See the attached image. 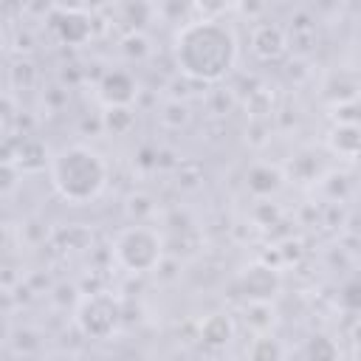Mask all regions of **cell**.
I'll return each instance as SVG.
<instances>
[{
  "instance_id": "1",
  "label": "cell",
  "mask_w": 361,
  "mask_h": 361,
  "mask_svg": "<svg viewBox=\"0 0 361 361\" xmlns=\"http://www.w3.org/2000/svg\"><path fill=\"white\" fill-rule=\"evenodd\" d=\"M237 37L220 20L203 17L186 23L175 37V62L192 82H220L237 65Z\"/></svg>"
},
{
  "instance_id": "2",
  "label": "cell",
  "mask_w": 361,
  "mask_h": 361,
  "mask_svg": "<svg viewBox=\"0 0 361 361\" xmlns=\"http://www.w3.org/2000/svg\"><path fill=\"white\" fill-rule=\"evenodd\" d=\"M48 172H51V183H54L56 195L68 203H90L107 186L104 158L85 144L62 147L51 158Z\"/></svg>"
},
{
  "instance_id": "3",
  "label": "cell",
  "mask_w": 361,
  "mask_h": 361,
  "mask_svg": "<svg viewBox=\"0 0 361 361\" xmlns=\"http://www.w3.org/2000/svg\"><path fill=\"white\" fill-rule=\"evenodd\" d=\"M113 257L133 274H149L164 262V240L149 226H127L113 240Z\"/></svg>"
},
{
  "instance_id": "4",
  "label": "cell",
  "mask_w": 361,
  "mask_h": 361,
  "mask_svg": "<svg viewBox=\"0 0 361 361\" xmlns=\"http://www.w3.org/2000/svg\"><path fill=\"white\" fill-rule=\"evenodd\" d=\"M118 319H121L118 302L113 296H104V293L85 296L82 305L76 307V324L87 338H99V341L110 338L118 327Z\"/></svg>"
},
{
  "instance_id": "5",
  "label": "cell",
  "mask_w": 361,
  "mask_h": 361,
  "mask_svg": "<svg viewBox=\"0 0 361 361\" xmlns=\"http://www.w3.org/2000/svg\"><path fill=\"white\" fill-rule=\"evenodd\" d=\"M48 23H51V31L56 34V39L65 42V45H85L93 37L90 14H85L82 8L56 6V8H51Z\"/></svg>"
},
{
  "instance_id": "6",
  "label": "cell",
  "mask_w": 361,
  "mask_h": 361,
  "mask_svg": "<svg viewBox=\"0 0 361 361\" xmlns=\"http://www.w3.org/2000/svg\"><path fill=\"white\" fill-rule=\"evenodd\" d=\"M290 51L288 31L276 23H257L251 28V54L259 62H279Z\"/></svg>"
},
{
  "instance_id": "7",
  "label": "cell",
  "mask_w": 361,
  "mask_h": 361,
  "mask_svg": "<svg viewBox=\"0 0 361 361\" xmlns=\"http://www.w3.org/2000/svg\"><path fill=\"white\" fill-rule=\"evenodd\" d=\"M240 288L243 296L248 302H271L279 293V274L262 262L245 268V274L240 276Z\"/></svg>"
},
{
  "instance_id": "8",
  "label": "cell",
  "mask_w": 361,
  "mask_h": 361,
  "mask_svg": "<svg viewBox=\"0 0 361 361\" xmlns=\"http://www.w3.org/2000/svg\"><path fill=\"white\" fill-rule=\"evenodd\" d=\"M99 96L104 107H130L138 96V82L127 71H107L99 79Z\"/></svg>"
},
{
  "instance_id": "9",
  "label": "cell",
  "mask_w": 361,
  "mask_h": 361,
  "mask_svg": "<svg viewBox=\"0 0 361 361\" xmlns=\"http://www.w3.org/2000/svg\"><path fill=\"white\" fill-rule=\"evenodd\" d=\"M8 144H11V141H8ZM11 147H17V152L8 155V158H3V164H14L20 172H39L45 164L51 166L48 149H45V144H42L39 138L23 135V138H20L17 144H11Z\"/></svg>"
},
{
  "instance_id": "10",
  "label": "cell",
  "mask_w": 361,
  "mask_h": 361,
  "mask_svg": "<svg viewBox=\"0 0 361 361\" xmlns=\"http://www.w3.org/2000/svg\"><path fill=\"white\" fill-rule=\"evenodd\" d=\"M234 330L237 327H234V319L228 313H209L197 327V338L209 350H223L234 338Z\"/></svg>"
},
{
  "instance_id": "11",
  "label": "cell",
  "mask_w": 361,
  "mask_h": 361,
  "mask_svg": "<svg viewBox=\"0 0 361 361\" xmlns=\"http://www.w3.org/2000/svg\"><path fill=\"white\" fill-rule=\"evenodd\" d=\"M288 42H290V51H296V54H307L316 48V20L307 11H296L290 17Z\"/></svg>"
},
{
  "instance_id": "12",
  "label": "cell",
  "mask_w": 361,
  "mask_h": 361,
  "mask_svg": "<svg viewBox=\"0 0 361 361\" xmlns=\"http://www.w3.org/2000/svg\"><path fill=\"white\" fill-rule=\"evenodd\" d=\"M245 186H248L251 195L268 197V195H274L282 186V172L276 166H271V164H254L245 172Z\"/></svg>"
},
{
  "instance_id": "13",
  "label": "cell",
  "mask_w": 361,
  "mask_h": 361,
  "mask_svg": "<svg viewBox=\"0 0 361 361\" xmlns=\"http://www.w3.org/2000/svg\"><path fill=\"white\" fill-rule=\"evenodd\" d=\"M330 147L338 155H350V158H361V124H336L330 130Z\"/></svg>"
},
{
  "instance_id": "14",
  "label": "cell",
  "mask_w": 361,
  "mask_h": 361,
  "mask_svg": "<svg viewBox=\"0 0 361 361\" xmlns=\"http://www.w3.org/2000/svg\"><path fill=\"white\" fill-rule=\"evenodd\" d=\"M248 361H285V350L276 336L259 333V336H254V341L248 347Z\"/></svg>"
},
{
  "instance_id": "15",
  "label": "cell",
  "mask_w": 361,
  "mask_h": 361,
  "mask_svg": "<svg viewBox=\"0 0 361 361\" xmlns=\"http://www.w3.org/2000/svg\"><path fill=\"white\" fill-rule=\"evenodd\" d=\"M102 127L113 135H127L135 127V113L133 107H107L102 113Z\"/></svg>"
},
{
  "instance_id": "16",
  "label": "cell",
  "mask_w": 361,
  "mask_h": 361,
  "mask_svg": "<svg viewBox=\"0 0 361 361\" xmlns=\"http://www.w3.org/2000/svg\"><path fill=\"white\" fill-rule=\"evenodd\" d=\"M307 361H338V344L327 333H313L305 347Z\"/></svg>"
},
{
  "instance_id": "17",
  "label": "cell",
  "mask_w": 361,
  "mask_h": 361,
  "mask_svg": "<svg viewBox=\"0 0 361 361\" xmlns=\"http://www.w3.org/2000/svg\"><path fill=\"white\" fill-rule=\"evenodd\" d=\"M189 118H192L189 104H183L180 99H169V102H164V107H161V124H164V127H169V130H180V127L189 124Z\"/></svg>"
},
{
  "instance_id": "18",
  "label": "cell",
  "mask_w": 361,
  "mask_h": 361,
  "mask_svg": "<svg viewBox=\"0 0 361 361\" xmlns=\"http://www.w3.org/2000/svg\"><path fill=\"white\" fill-rule=\"evenodd\" d=\"M121 51L130 56V59H144L149 54V45H147V37L141 31H133L121 39Z\"/></svg>"
},
{
  "instance_id": "19",
  "label": "cell",
  "mask_w": 361,
  "mask_h": 361,
  "mask_svg": "<svg viewBox=\"0 0 361 361\" xmlns=\"http://www.w3.org/2000/svg\"><path fill=\"white\" fill-rule=\"evenodd\" d=\"M338 302H341L344 310L358 313L361 310V282H347L341 288V293H338Z\"/></svg>"
}]
</instances>
